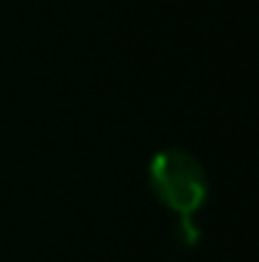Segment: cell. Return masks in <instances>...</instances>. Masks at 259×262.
Segmentation results:
<instances>
[{
    "instance_id": "6da1fadb",
    "label": "cell",
    "mask_w": 259,
    "mask_h": 262,
    "mask_svg": "<svg viewBox=\"0 0 259 262\" xmlns=\"http://www.w3.org/2000/svg\"><path fill=\"white\" fill-rule=\"evenodd\" d=\"M148 182H151L153 195L181 217L198 212L209 195V179L203 165L193 154L178 151V148L159 151L151 159Z\"/></svg>"
}]
</instances>
